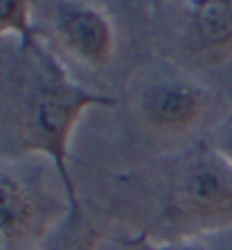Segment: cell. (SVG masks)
<instances>
[{"label": "cell", "instance_id": "cell-1", "mask_svg": "<svg viewBox=\"0 0 232 250\" xmlns=\"http://www.w3.org/2000/svg\"><path fill=\"white\" fill-rule=\"evenodd\" d=\"M7 97L21 149L52 160L63 183L70 214L82 216L68 169L70 135L88 108L113 106L115 99L79 86L41 39L21 43V59L7 77Z\"/></svg>", "mask_w": 232, "mask_h": 250}, {"label": "cell", "instance_id": "cell-2", "mask_svg": "<svg viewBox=\"0 0 232 250\" xmlns=\"http://www.w3.org/2000/svg\"><path fill=\"white\" fill-rule=\"evenodd\" d=\"M169 216L180 237L232 228V165L212 145L194 146L169 187Z\"/></svg>", "mask_w": 232, "mask_h": 250}, {"label": "cell", "instance_id": "cell-3", "mask_svg": "<svg viewBox=\"0 0 232 250\" xmlns=\"http://www.w3.org/2000/svg\"><path fill=\"white\" fill-rule=\"evenodd\" d=\"M57 34L72 57L90 68H104L113 57L115 34L102 9L82 2L57 7Z\"/></svg>", "mask_w": 232, "mask_h": 250}, {"label": "cell", "instance_id": "cell-4", "mask_svg": "<svg viewBox=\"0 0 232 250\" xmlns=\"http://www.w3.org/2000/svg\"><path fill=\"white\" fill-rule=\"evenodd\" d=\"M205 93L191 79L165 77L149 83L142 93V113L160 131H185L205 113Z\"/></svg>", "mask_w": 232, "mask_h": 250}, {"label": "cell", "instance_id": "cell-5", "mask_svg": "<svg viewBox=\"0 0 232 250\" xmlns=\"http://www.w3.org/2000/svg\"><path fill=\"white\" fill-rule=\"evenodd\" d=\"M190 39L198 52L221 54L232 47V2L196 0L190 2Z\"/></svg>", "mask_w": 232, "mask_h": 250}, {"label": "cell", "instance_id": "cell-6", "mask_svg": "<svg viewBox=\"0 0 232 250\" xmlns=\"http://www.w3.org/2000/svg\"><path fill=\"white\" fill-rule=\"evenodd\" d=\"M36 223V203L29 187L14 171L0 167V241L23 239Z\"/></svg>", "mask_w": 232, "mask_h": 250}, {"label": "cell", "instance_id": "cell-7", "mask_svg": "<svg viewBox=\"0 0 232 250\" xmlns=\"http://www.w3.org/2000/svg\"><path fill=\"white\" fill-rule=\"evenodd\" d=\"M16 34L21 43H29L39 39L32 25L29 2L25 0H0V36Z\"/></svg>", "mask_w": 232, "mask_h": 250}, {"label": "cell", "instance_id": "cell-8", "mask_svg": "<svg viewBox=\"0 0 232 250\" xmlns=\"http://www.w3.org/2000/svg\"><path fill=\"white\" fill-rule=\"evenodd\" d=\"M140 250H232V228L228 230H214V232L190 234L178 237L169 244H142Z\"/></svg>", "mask_w": 232, "mask_h": 250}, {"label": "cell", "instance_id": "cell-9", "mask_svg": "<svg viewBox=\"0 0 232 250\" xmlns=\"http://www.w3.org/2000/svg\"><path fill=\"white\" fill-rule=\"evenodd\" d=\"M210 145L214 146L216 151H219L221 156H223L228 163L232 165V115L226 117V120H223V124L216 128L214 140H212Z\"/></svg>", "mask_w": 232, "mask_h": 250}]
</instances>
